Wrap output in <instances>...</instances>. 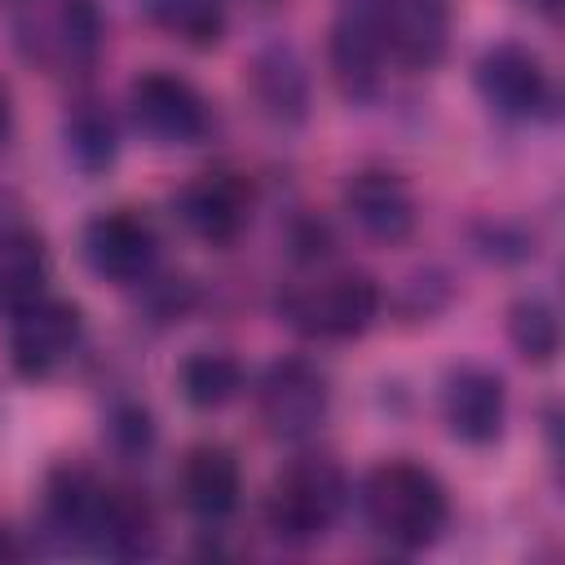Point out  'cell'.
I'll list each match as a JSON object with an SVG mask.
<instances>
[{
  "mask_svg": "<svg viewBox=\"0 0 565 565\" xmlns=\"http://www.w3.org/2000/svg\"><path fill=\"white\" fill-rule=\"evenodd\" d=\"M362 516L366 525L402 547V552H419L428 543L441 539L446 521H450V494L437 481L433 468L415 463V459H384L362 477L358 490Z\"/></svg>",
  "mask_w": 565,
  "mask_h": 565,
  "instance_id": "6da1fadb",
  "label": "cell"
},
{
  "mask_svg": "<svg viewBox=\"0 0 565 565\" xmlns=\"http://www.w3.org/2000/svg\"><path fill=\"white\" fill-rule=\"evenodd\" d=\"M9 31L18 53L53 79H84L106 49L97 0H13Z\"/></svg>",
  "mask_w": 565,
  "mask_h": 565,
  "instance_id": "7a4b0ae2",
  "label": "cell"
},
{
  "mask_svg": "<svg viewBox=\"0 0 565 565\" xmlns=\"http://www.w3.org/2000/svg\"><path fill=\"white\" fill-rule=\"evenodd\" d=\"M344 503H349L344 468L327 455H300L274 477L265 494V525L278 543L309 547L340 521Z\"/></svg>",
  "mask_w": 565,
  "mask_h": 565,
  "instance_id": "3957f363",
  "label": "cell"
},
{
  "mask_svg": "<svg viewBox=\"0 0 565 565\" xmlns=\"http://www.w3.org/2000/svg\"><path fill=\"white\" fill-rule=\"evenodd\" d=\"M278 313L305 340H353L380 313V287L362 269H318L278 296Z\"/></svg>",
  "mask_w": 565,
  "mask_h": 565,
  "instance_id": "277c9868",
  "label": "cell"
},
{
  "mask_svg": "<svg viewBox=\"0 0 565 565\" xmlns=\"http://www.w3.org/2000/svg\"><path fill=\"white\" fill-rule=\"evenodd\" d=\"M331 380L309 358H278L256 380V415L274 441H305L327 424Z\"/></svg>",
  "mask_w": 565,
  "mask_h": 565,
  "instance_id": "5b68a950",
  "label": "cell"
},
{
  "mask_svg": "<svg viewBox=\"0 0 565 565\" xmlns=\"http://www.w3.org/2000/svg\"><path fill=\"white\" fill-rule=\"evenodd\" d=\"M472 75H477V93L486 97V106L503 119L534 124V119L556 115V79L530 44H516V40L490 44L477 57Z\"/></svg>",
  "mask_w": 565,
  "mask_h": 565,
  "instance_id": "8992f818",
  "label": "cell"
},
{
  "mask_svg": "<svg viewBox=\"0 0 565 565\" xmlns=\"http://www.w3.org/2000/svg\"><path fill=\"white\" fill-rule=\"evenodd\" d=\"M128 115L154 146H194L207 137L212 115L203 93L177 71H146L128 84Z\"/></svg>",
  "mask_w": 565,
  "mask_h": 565,
  "instance_id": "52a82bcc",
  "label": "cell"
},
{
  "mask_svg": "<svg viewBox=\"0 0 565 565\" xmlns=\"http://www.w3.org/2000/svg\"><path fill=\"white\" fill-rule=\"evenodd\" d=\"M84 340V313L75 300L40 296L35 305L13 313L9 327V362L22 380H49L57 375Z\"/></svg>",
  "mask_w": 565,
  "mask_h": 565,
  "instance_id": "ba28073f",
  "label": "cell"
},
{
  "mask_svg": "<svg viewBox=\"0 0 565 565\" xmlns=\"http://www.w3.org/2000/svg\"><path fill=\"white\" fill-rule=\"evenodd\" d=\"M84 260L97 278L115 282V287H132L146 282L159 265V234L150 225V216H141L137 207H106L84 225Z\"/></svg>",
  "mask_w": 565,
  "mask_h": 565,
  "instance_id": "9c48e42d",
  "label": "cell"
},
{
  "mask_svg": "<svg viewBox=\"0 0 565 565\" xmlns=\"http://www.w3.org/2000/svg\"><path fill=\"white\" fill-rule=\"evenodd\" d=\"M172 212L185 225V234H194L199 243L230 247L247 230V221H252V190H247V181L238 172L212 168V172L190 177L177 190Z\"/></svg>",
  "mask_w": 565,
  "mask_h": 565,
  "instance_id": "30bf717a",
  "label": "cell"
},
{
  "mask_svg": "<svg viewBox=\"0 0 565 565\" xmlns=\"http://www.w3.org/2000/svg\"><path fill=\"white\" fill-rule=\"evenodd\" d=\"M384 40L375 26V0H344L331 40H327V62L331 79L349 102H371L384 84Z\"/></svg>",
  "mask_w": 565,
  "mask_h": 565,
  "instance_id": "8fae6325",
  "label": "cell"
},
{
  "mask_svg": "<svg viewBox=\"0 0 565 565\" xmlns=\"http://www.w3.org/2000/svg\"><path fill=\"white\" fill-rule=\"evenodd\" d=\"M441 419H446L455 441H463V446H494L503 437V424H508L503 375L481 366V362L450 366L446 380H441Z\"/></svg>",
  "mask_w": 565,
  "mask_h": 565,
  "instance_id": "7c38bea8",
  "label": "cell"
},
{
  "mask_svg": "<svg viewBox=\"0 0 565 565\" xmlns=\"http://www.w3.org/2000/svg\"><path fill=\"white\" fill-rule=\"evenodd\" d=\"M106 494L110 486L84 468V463H57L44 481V525L62 547L71 552H93L102 543V516H106Z\"/></svg>",
  "mask_w": 565,
  "mask_h": 565,
  "instance_id": "4fadbf2b",
  "label": "cell"
},
{
  "mask_svg": "<svg viewBox=\"0 0 565 565\" xmlns=\"http://www.w3.org/2000/svg\"><path fill=\"white\" fill-rule=\"evenodd\" d=\"M344 216L358 225L362 238L371 243H406L415 234V221H419V207H415V194L411 185L393 172V168H362L344 181Z\"/></svg>",
  "mask_w": 565,
  "mask_h": 565,
  "instance_id": "5bb4252c",
  "label": "cell"
},
{
  "mask_svg": "<svg viewBox=\"0 0 565 565\" xmlns=\"http://www.w3.org/2000/svg\"><path fill=\"white\" fill-rule=\"evenodd\" d=\"M384 53L406 71H433L450 49V0H375Z\"/></svg>",
  "mask_w": 565,
  "mask_h": 565,
  "instance_id": "9a60e30c",
  "label": "cell"
},
{
  "mask_svg": "<svg viewBox=\"0 0 565 565\" xmlns=\"http://www.w3.org/2000/svg\"><path fill=\"white\" fill-rule=\"evenodd\" d=\"M177 494L190 516H199L207 525L225 521L243 499V468H238L234 450L216 446V441L190 446L177 468Z\"/></svg>",
  "mask_w": 565,
  "mask_h": 565,
  "instance_id": "2e32d148",
  "label": "cell"
},
{
  "mask_svg": "<svg viewBox=\"0 0 565 565\" xmlns=\"http://www.w3.org/2000/svg\"><path fill=\"white\" fill-rule=\"evenodd\" d=\"M247 84L274 124H300L309 115V66L291 44H265L247 66Z\"/></svg>",
  "mask_w": 565,
  "mask_h": 565,
  "instance_id": "e0dca14e",
  "label": "cell"
},
{
  "mask_svg": "<svg viewBox=\"0 0 565 565\" xmlns=\"http://www.w3.org/2000/svg\"><path fill=\"white\" fill-rule=\"evenodd\" d=\"M49 296V247L31 225L0 230V313H18Z\"/></svg>",
  "mask_w": 565,
  "mask_h": 565,
  "instance_id": "ac0fdd59",
  "label": "cell"
},
{
  "mask_svg": "<svg viewBox=\"0 0 565 565\" xmlns=\"http://www.w3.org/2000/svg\"><path fill=\"white\" fill-rule=\"evenodd\" d=\"M159 547V521L154 508L128 490V486H110L106 494V516H102V543L97 556H115V561H141L154 556Z\"/></svg>",
  "mask_w": 565,
  "mask_h": 565,
  "instance_id": "d6986e66",
  "label": "cell"
},
{
  "mask_svg": "<svg viewBox=\"0 0 565 565\" xmlns=\"http://www.w3.org/2000/svg\"><path fill=\"white\" fill-rule=\"evenodd\" d=\"M141 18L190 49H216L230 26L225 0H141Z\"/></svg>",
  "mask_w": 565,
  "mask_h": 565,
  "instance_id": "ffe728a7",
  "label": "cell"
},
{
  "mask_svg": "<svg viewBox=\"0 0 565 565\" xmlns=\"http://www.w3.org/2000/svg\"><path fill=\"white\" fill-rule=\"evenodd\" d=\"M243 380H247L243 375V362L234 353H221V349H199L177 371L181 397L194 411H221V406H230L243 393Z\"/></svg>",
  "mask_w": 565,
  "mask_h": 565,
  "instance_id": "44dd1931",
  "label": "cell"
},
{
  "mask_svg": "<svg viewBox=\"0 0 565 565\" xmlns=\"http://www.w3.org/2000/svg\"><path fill=\"white\" fill-rule=\"evenodd\" d=\"M62 137H66L71 163L84 177H102L119 154V132H115V119L102 102H75L66 124H62Z\"/></svg>",
  "mask_w": 565,
  "mask_h": 565,
  "instance_id": "7402d4cb",
  "label": "cell"
},
{
  "mask_svg": "<svg viewBox=\"0 0 565 565\" xmlns=\"http://www.w3.org/2000/svg\"><path fill=\"white\" fill-rule=\"evenodd\" d=\"M508 340L521 353V362H530V366L556 362V353H561V318H556L552 300H543V296L512 300V309H508Z\"/></svg>",
  "mask_w": 565,
  "mask_h": 565,
  "instance_id": "603a6c76",
  "label": "cell"
},
{
  "mask_svg": "<svg viewBox=\"0 0 565 565\" xmlns=\"http://www.w3.org/2000/svg\"><path fill=\"white\" fill-rule=\"evenodd\" d=\"M106 446L119 455V459H141L150 446H154V424H150V411L137 406V402H119L110 415H106Z\"/></svg>",
  "mask_w": 565,
  "mask_h": 565,
  "instance_id": "cb8c5ba5",
  "label": "cell"
},
{
  "mask_svg": "<svg viewBox=\"0 0 565 565\" xmlns=\"http://www.w3.org/2000/svg\"><path fill=\"white\" fill-rule=\"evenodd\" d=\"M22 556H26V547L13 539L9 525H0V561H22Z\"/></svg>",
  "mask_w": 565,
  "mask_h": 565,
  "instance_id": "d4e9b609",
  "label": "cell"
},
{
  "mask_svg": "<svg viewBox=\"0 0 565 565\" xmlns=\"http://www.w3.org/2000/svg\"><path fill=\"white\" fill-rule=\"evenodd\" d=\"M521 4H530L534 13H543L547 22H556L561 18V0H521Z\"/></svg>",
  "mask_w": 565,
  "mask_h": 565,
  "instance_id": "484cf974",
  "label": "cell"
},
{
  "mask_svg": "<svg viewBox=\"0 0 565 565\" xmlns=\"http://www.w3.org/2000/svg\"><path fill=\"white\" fill-rule=\"evenodd\" d=\"M9 128H13V106H9V93H4V84H0V141L9 137Z\"/></svg>",
  "mask_w": 565,
  "mask_h": 565,
  "instance_id": "4316f807",
  "label": "cell"
}]
</instances>
